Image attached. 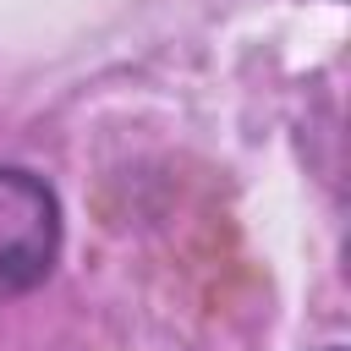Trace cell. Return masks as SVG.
<instances>
[{"instance_id": "obj_2", "label": "cell", "mask_w": 351, "mask_h": 351, "mask_svg": "<svg viewBox=\"0 0 351 351\" xmlns=\"http://www.w3.org/2000/svg\"><path fill=\"white\" fill-rule=\"evenodd\" d=\"M324 351H346V346H324Z\"/></svg>"}, {"instance_id": "obj_1", "label": "cell", "mask_w": 351, "mask_h": 351, "mask_svg": "<svg viewBox=\"0 0 351 351\" xmlns=\"http://www.w3.org/2000/svg\"><path fill=\"white\" fill-rule=\"evenodd\" d=\"M60 252V203L44 176L0 165V302L49 280Z\"/></svg>"}]
</instances>
